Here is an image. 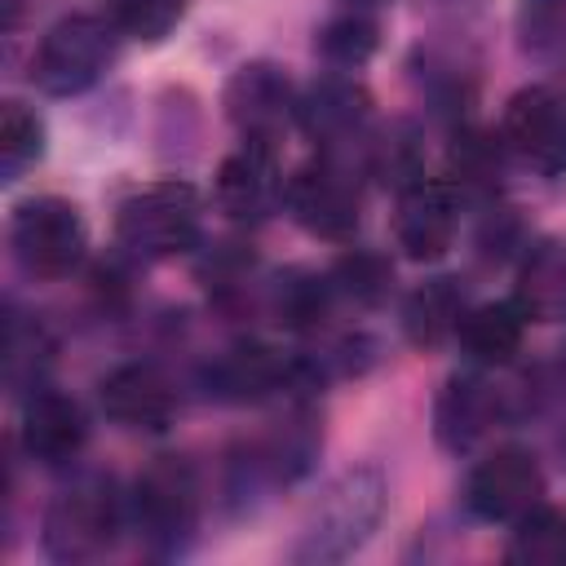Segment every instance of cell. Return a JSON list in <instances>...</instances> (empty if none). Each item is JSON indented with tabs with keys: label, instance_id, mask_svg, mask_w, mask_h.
<instances>
[{
	"label": "cell",
	"instance_id": "1",
	"mask_svg": "<svg viewBox=\"0 0 566 566\" xmlns=\"http://www.w3.org/2000/svg\"><path fill=\"white\" fill-rule=\"evenodd\" d=\"M199 190L186 181H155L133 190L115 212L119 248L137 256H177L199 239Z\"/></svg>",
	"mask_w": 566,
	"mask_h": 566
},
{
	"label": "cell",
	"instance_id": "2",
	"mask_svg": "<svg viewBox=\"0 0 566 566\" xmlns=\"http://www.w3.org/2000/svg\"><path fill=\"white\" fill-rule=\"evenodd\" d=\"M115 31H119L115 22L93 13L62 18L57 27H49V35L35 49V62H31L35 84L53 97L84 93L88 84H97V75L115 57Z\"/></svg>",
	"mask_w": 566,
	"mask_h": 566
},
{
	"label": "cell",
	"instance_id": "3",
	"mask_svg": "<svg viewBox=\"0 0 566 566\" xmlns=\"http://www.w3.org/2000/svg\"><path fill=\"white\" fill-rule=\"evenodd\" d=\"M385 509V482L376 469H349L314 509V522L305 531V544L296 548L301 562H332L354 553Z\"/></svg>",
	"mask_w": 566,
	"mask_h": 566
},
{
	"label": "cell",
	"instance_id": "4",
	"mask_svg": "<svg viewBox=\"0 0 566 566\" xmlns=\"http://www.w3.org/2000/svg\"><path fill=\"white\" fill-rule=\"evenodd\" d=\"M13 252L22 261V270L40 274V279H62L80 265L84 256V217L71 199H57V195H40V199H27L18 212H13Z\"/></svg>",
	"mask_w": 566,
	"mask_h": 566
},
{
	"label": "cell",
	"instance_id": "5",
	"mask_svg": "<svg viewBox=\"0 0 566 566\" xmlns=\"http://www.w3.org/2000/svg\"><path fill=\"white\" fill-rule=\"evenodd\" d=\"M195 473L177 455H159L133 486V513L155 553H172L195 526Z\"/></svg>",
	"mask_w": 566,
	"mask_h": 566
},
{
	"label": "cell",
	"instance_id": "6",
	"mask_svg": "<svg viewBox=\"0 0 566 566\" xmlns=\"http://www.w3.org/2000/svg\"><path fill=\"white\" fill-rule=\"evenodd\" d=\"M283 203L318 239H349L358 226V186L332 159L296 168L283 186Z\"/></svg>",
	"mask_w": 566,
	"mask_h": 566
},
{
	"label": "cell",
	"instance_id": "7",
	"mask_svg": "<svg viewBox=\"0 0 566 566\" xmlns=\"http://www.w3.org/2000/svg\"><path fill=\"white\" fill-rule=\"evenodd\" d=\"M544 495V478L535 455L517 451V447H500L495 455H486L473 473H469V509L486 522H517L526 517Z\"/></svg>",
	"mask_w": 566,
	"mask_h": 566
},
{
	"label": "cell",
	"instance_id": "8",
	"mask_svg": "<svg viewBox=\"0 0 566 566\" xmlns=\"http://www.w3.org/2000/svg\"><path fill=\"white\" fill-rule=\"evenodd\" d=\"M115 500H111V486L93 482V486H75L71 495H62L44 522V544L53 557L62 562H84V557H97L102 548H111L115 539Z\"/></svg>",
	"mask_w": 566,
	"mask_h": 566
},
{
	"label": "cell",
	"instance_id": "9",
	"mask_svg": "<svg viewBox=\"0 0 566 566\" xmlns=\"http://www.w3.org/2000/svg\"><path fill=\"white\" fill-rule=\"evenodd\" d=\"M500 142L544 172L566 168V106L548 88H522L504 106Z\"/></svg>",
	"mask_w": 566,
	"mask_h": 566
},
{
	"label": "cell",
	"instance_id": "10",
	"mask_svg": "<svg viewBox=\"0 0 566 566\" xmlns=\"http://www.w3.org/2000/svg\"><path fill=\"white\" fill-rule=\"evenodd\" d=\"M283 177L274 164V146L248 137L221 168H217V208L230 221H261L283 199Z\"/></svg>",
	"mask_w": 566,
	"mask_h": 566
},
{
	"label": "cell",
	"instance_id": "11",
	"mask_svg": "<svg viewBox=\"0 0 566 566\" xmlns=\"http://www.w3.org/2000/svg\"><path fill=\"white\" fill-rule=\"evenodd\" d=\"M394 239L411 261H438L455 239V195L438 177H416L398 195Z\"/></svg>",
	"mask_w": 566,
	"mask_h": 566
},
{
	"label": "cell",
	"instance_id": "12",
	"mask_svg": "<svg viewBox=\"0 0 566 566\" xmlns=\"http://www.w3.org/2000/svg\"><path fill=\"white\" fill-rule=\"evenodd\" d=\"M301 111V97L292 88V80L270 66V62H252L243 71H234V80L226 84V115L248 133V137H261V142H274V133L296 119Z\"/></svg>",
	"mask_w": 566,
	"mask_h": 566
},
{
	"label": "cell",
	"instance_id": "13",
	"mask_svg": "<svg viewBox=\"0 0 566 566\" xmlns=\"http://www.w3.org/2000/svg\"><path fill=\"white\" fill-rule=\"evenodd\" d=\"M102 411L124 429H168L177 416V394L155 367L128 363L102 380Z\"/></svg>",
	"mask_w": 566,
	"mask_h": 566
},
{
	"label": "cell",
	"instance_id": "14",
	"mask_svg": "<svg viewBox=\"0 0 566 566\" xmlns=\"http://www.w3.org/2000/svg\"><path fill=\"white\" fill-rule=\"evenodd\" d=\"M84 438H88V424H84V411L75 398L53 394V389L31 394V402L22 411V447L31 460L62 464L84 447Z\"/></svg>",
	"mask_w": 566,
	"mask_h": 566
},
{
	"label": "cell",
	"instance_id": "15",
	"mask_svg": "<svg viewBox=\"0 0 566 566\" xmlns=\"http://www.w3.org/2000/svg\"><path fill=\"white\" fill-rule=\"evenodd\" d=\"M464 354L482 367H500L509 363L517 349H522V336H526V314L517 301H491V305H478V310H464L460 327H455Z\"/></svg>",
	"mask_w": 566,
	"mask_h": 566
},
{
	"label": "cell",
	"instance_id": "16",
	"mask_svg": "<svg viewBox=\"0 0 566 566\" xmlns=\"http://www.w3.org/2000/svg\"><path fill=\"white\" fill-rule=\"evenodd\" d=\"M367 93H363V84H354V80H323V84H314L305 97H301V111H296V119L310 128V137H318V142H336V137H349V133H358L363 128V119H367Z\"/></svg>",
	"mask_w": 566,
	"mask_h": 566
},
{
	"label": "cell",
	"instance_id": "17",
	"mask_svg": "<svg viewBox=\"0 0 566 566\" xmlns=\"http://www.w3.org/2000/svg\"><path fill=\"white\" fill-rule=\"evenodd\" d=\"M517 305L526 318H539V323L566 318V248L557 243L531 248L517 274Z\"/></svg>",
	"mask_w": 566,
	"mask_h": 566
},
{
	"label": "cell",
	"instance_id": "18",
	"mask_svg": "<svg viewBox=\"0 0 566 566\" xmlns=\"http://www.w3.org/2000/svg\"><path fill=\"white\" fill-rule=\"evenodd\" d=\"M460 318H464L460 287L451 279H433L411 292V301L402 310V332L411 336V345H438V340L455 336Z\"/></svg>",
	"mask_w": 566,
	"mask_h": 566
},
{
	"label": "cell",
	"instance_id": "19",
	"mask_svg": "<svg viewBox=\"0 0 566 566\" xmlns=\"http://www.w3.org/2000/svg\"><path fill=\"white\" fill-rule=\"evenodd\" d=\"M283 376H287V367H283L279 354L265 349V345H239V349H230V354L217 363V371H212L217 394H221V398H234V402H248V398L270 394Z\"/></svg>",
	"mask_w": 566,
	"mask_h": 566
},
{
	"label": "cell",
	"instance_id": "20",
	"mask_svg": "<svg viewBox=\"0 0 566 566\" xmlns=\"http://www.w3.org/2000/svg\"><path fill=\"white\" fill-rule=\"evenodd\" d=\"M491 424V394L478 385V380H451L438 398V411H433V429L442 438V447H469L482 429Z\"/></svg>",
	"mask_w": 566,
	"mask_h": 566
},
{
	"label": "cell",
	"instance_id": "21",
	"mask_svg": "<svg viewBox=\"0 0 566 566\" xmlns=\"http://www.w3.org/2000/svg\"><path fill=\"white\" fill-rule=\"evenodd\" d=\"M509 562H531V566L566 562V513L553 504H535L526 517H517V531L509 539Z\"/></svg>",
	"mask_w": 566,
	"mask_h": 566
},
{
	"label": "cell",
	"instance_id": "22",
	"mask_svg": "<svg viewBox=\"0 0 566 566\" xmlns=\"http://www.w3.org/2000/svg\"><path fill=\"white\" fill-rule=\"evenodd\" d=\"M40 155H44V124L22 102H4V111H0V172H4V181H18Z\"/></svg>",
	"mask_w": 566,
	"mask_h": 566
},
{
	"label": "cell",
	"instance_id": "23",
	"mask_svg": "<svg viewBox=\"0 0 566 566\" xmlns=\"http://www.w3.org/2000/svg\"><path fill=\"white\" fill-rule=\"evenodd\" d=\"M376 22L367 18V13H340V18H332L323 31H318V53L332 62V66H363L371 53H376Z\"/></svg>",
	"mask_w": 566,
	"mask_h": 566
},
{
	"label": "cell",
	"instance_id": "24",
	"mask_svg": "<svg viewBox=\"0 0 566 566\" xmlns=\"http://www.w3.org/2000/svg\"><path fill=\"white\" fill-rule=\"evenodd\" d=\"M389 279H394L389 261H385L380 252H367V248L345 252V256L336 261V270H332L336 292H345V296L358 301V305H376V301L389 292Z\"/></svg>",
	"mask_w": 566,
	"mask_h": 566
},
{
	"label": "cell",
	"instance_id": "25",
	"mask_svg": "<svg viewBox=\"0 0 566 566\" xmlns=\"http://www.w3.org/2000/svg\"><path fill=\"white\" fill-rule=\"evenodd\" d=\"M177 18H181V0H119L111 22L124 35L155 44V40H164L177 27Z\"/></svg>",
	"mask_w": 566,
	"mask_h": 566
},
{
	"label": "cell",
	"instance_id": "26",
	"mask_svg": "<svg viewBox=\"0 0 566 566\" xmlns=\"http://www.w3.org/2000/svg\"><path fill=\"white\" fill-rule=\"evenodd\" d=\"M327 314V283L318 279H296L279 292V323L283 327H296V332H310L318 327Z\"/></svg>",
	"mask_w": 566,
	"mask_h": 566
},
{
	"label": "cell",
	"instance_id": "27",
	"mask_svg": "<svg viewBox=\"0 0 566 566\" xmlns=\"http://www.w3.org/2000/svg\"><path fill=\"white\" fill-rule=\"evenodd\" d=\"M451 164L460 172V181L469 186H486L495 172H500V146L486 137V133H464L451 150Z\"/></svg>",
	"mask_w": 566,
	"mask_h": 566
},
{
	"label": "cell",
	"instance_id": "28",
	"mask_svg": "<svg viewBox=\"0 0 566 566\" xmlns=\"http://www.w3.org/2000/svg\"><path fill=\"white\" fill-rule=\"evenodd\" d=\"M358 4H380V0H358Z\"/></svg>",
	"mask_w": 566,
	"mask_h": 566
}]
</instances>
